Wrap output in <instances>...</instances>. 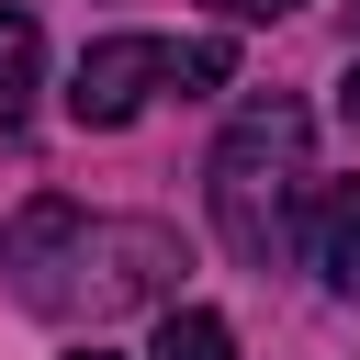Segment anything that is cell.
I'll return each mask as SVG.
<instances>
[{"instance_id":"cell-6","label":"cell","mask_w":360,"mask_h":360,"mask_svg":"<svg viewBox=\"0 0 360 360\" xmlns=\"http://www.w3.org/2000/svg\"><path fill=\"white\" fill-rule=\"evenodd\" d=\"M146 360H236V326L214 315V304H180L169 292V315H158V349Z\"/></svg>"},{"instance_id":"cell-8","label":"cell","mask_w":360,"mask_h":360,"mask_svg":"<svg viewBox=\"0 0 360 360\" xmlns=\"http://www.w3.org/2000/svg\"><path fill=\"white\" fill-rule=\"evenodd\" d=\"M236 79V45L225 34H191V45H169V68H158V90H180V101H202V90H225Z\"/></svg>"},{"instance_id":"cell-9","label":"cell","mask_w":360,"mask_h":360,"mask_svg":"<svg viewBox=\"0 0 360 360\" xmlns=\"http://www.w3.org/2000/svg\"><path fill=\"white\" fill-rule=\"evenodd\" d=\"M225 22H281V11H304V0H214Z\"/></svg>"},{"instance_id":"cell-7","label":"cell","mask_w":360,"mask_h":360,"mask_svg":"<svg viewBox=\"0 0 360 360\" xmlns=\"http://www.w3.org/2000/svg\"><path fill=\"white\" fill-rule=\"evenodd\" d=\"M34 79H45V34H34V11H0V124L34 101Z\"/></svg>"},{"instance_id":"cell-10","label":"cell","mask_w":360,"mask_h":360,"mask_svg":"<svg viewBox=\"0 0 360 360\" xmlns=\"http://www.w3.org/2000/svg\"><path fill=\"white\" fill-rule=\"evenodd\" d=\"M338 112H349V124H360V56H349V79H338Z\"/></svg>"},{"instance_id":"cell-1","label":"cell","mask_w":360,"mask_h":360,"mask_svg":"<svg viewBox=\"0 0 360 360\" xmlns=\"http://www.w3.org/2000/svg\"><path fill=\"white\" fill-rule=\"evenodd\" d=\"M304 101H248L236 124H225V146H214V225H225V248L236 259H281V236H292V191H304Z\"/></svg>"},{"instance_id":"cell-3","label":"cell","mask_w":360,"mask_h":360,"mask_svg":"<svg viewBox=\"0 0 360 360\" xmlns=\"http://www.w3.org/2000/svg\"><path fill=\"white\" fill-rule=\"evenodd\" d=\"M158 68H169V34H101V45H79V68H68V124H79V135L135 124V112L158 101Z\"/></svg>"},{"instance_id":"cell-4","label":"cell","mask_w":360,"mask_h":360,"mask_svg":"<svg viewBox=\"0 0 360 360\" xmlns=\"http://www.w3.org/2000/svg\"><path fill=\"white\" fill-rule=\"evenodd\" d=\"M68 248H79V202H22L11 214V236H0V270H11V292L34 304V315H56V281H68Z\"/></svg>"},{"instance_id":"cell-5","label":"cell","mask_w":360,"mask_h":360,"mask_svg":"<svg viewBox=\"0 0 360 360\" xmlns=\"http://www.w3.org/2000/svg\"><path fill=\"white\" fill-rule=\"evenodd\" d=\"M304 259H315V281L338 304H360V180L304 191Z\"/></svg>"},{"instance_id":"cell-2","label":"cell","mask_w":360,"mask_h":360,"mask_svg":"<svg viewBox=\"0 0 360 360\" xmlns=\"http://www.w3.org/2000/svg\"><path fill=\"white\" fill-rule=\"evenodd\" d=\"M180 236L146 225V214H79V248H68V281H56V315H135V304H169L180 292Z\"/></svg>"},{"instance_id":"cell-11","label":"cell","mask_w":360,"mask_h":360,"mask_svg":"<svg viewBox=\"0 0 360 360\" xmlns=\"http://www.w3.org/2000/svg\"><path fill=\"white\" fill-rule=\"evenodd\" d=\"M68 360H112V349H68Z\"/></svg>"}]
</instances>
